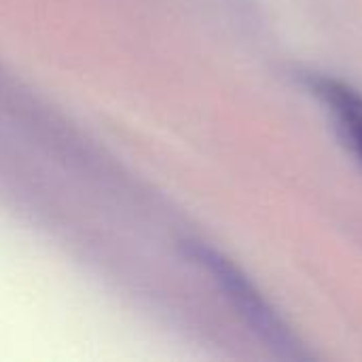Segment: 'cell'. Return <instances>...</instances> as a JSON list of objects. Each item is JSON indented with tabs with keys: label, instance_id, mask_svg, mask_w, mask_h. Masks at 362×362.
I'll return each mask as SVG.
<instances>
[{
	"label": "cell",
	"instance_id": "cell-1",
	"mask_svg": "<svg viewBox=\"0 0 362 362\" xmlns=\"http://www.w3.org/2000/svg\"><path fill=\"white\" fill-rule=\"evenodd\" d=\"M191 257L210 272V276L223 288L225 297L233 303L244 322L250 327V331L259 335L261 341L267 344V348H272L278 356L288 361H301L308 356L299 339L288 329V325L276 314V310L242 274L240 267H235L221 252L202 244L191 246Z\"/></svg>",
	"mask_w": 362,
	"mask_h": 362
},
{
	"label": "cell",
	"instance_id": "cell-2",
	"mask_svg": "<svg viewBox=\"0 0 362 362\" xmlns=\"http://www.w3.org/2000/svg\"><path fill=\"white\" fill-rule=\"evenodd\" d=\"M310 89L318 95V100L333 115L337 129L344 140L350 144L354 155L362 161V95L350 85L329 78V76H312Z\"/></svg>",
	"mask_w": 362,
	"mask_h": 362
}]
</instances>
